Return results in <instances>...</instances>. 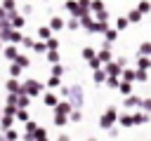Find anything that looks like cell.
Masks as SVG:
<instances>
[{"label":"cell","instance_id":"obj_1","mask_svg":"<svg viewBox=\"0 0 151 141\" xmlns=\"http://www.w3.org/2000/svg\"><path fill=\"white\" fill-rule=\"evenodd\" d=\"M2 54H5V59L12 63V61H17V56H19V52H17V47L14 45H7V47H2Z\"/></svg>","mask_w":151,"mask_h":141},{"label":"cell","instance_id":"obj_2","mask_svg":"<svg viewBox=\"0 0 151 141\" xmlns=\"http://www.w3.org/2000/svg\"><path fill=\"white\" fill-rule=\"evenodd\" d=\"M5 87H7V92H9V94H21V85H19V80H17V78H9V80L5 82Z\"/></svg>","mask_w":151,"mask_h":141},{"label":"cell","instance_id":"obj_3","mask_svg":"<svg viewBox=\"0 0 151 141\" xmlns=\"http://www.w3.org/2000/svg\"><path fill=\"white\" fill-rule=\"evenodd\" d=\"M12 122H14V118H9V115H2V120H0V127H2V134L12 129Z\"/></svg>","mask_w":151,"mask_h":141},{"label":"cell","instance_id":"obj_4","mask_svg":"<svg viewBox=\"0 0 151 141\" xmlns=\"http://www.w3.org/2000/svg\"><path fill=\"white\" fill-rule=\"evenodd\" d=\"M2 9L9 14V19L14 16V0H2Z\"/></svg>","mask_w":151,"mask_h":141},{"label":"cell","instance_id":"obj_5","mask_svg":"<svg viewBox=\"0 0 151 141\" xmlns=\"http://www.w3.org/2000/svg\"><path fill=\"white\" fill-rule=\"evenodd\" d=\"M9 26H12V28H21V26H24V16H17V14H14Z\"/></svg>","mask_w":151,"mask_h":141},{"label":"cell","instance_id":"obj_6","mask_svg":"<svg viewBox=\"0 0 151 141\" xmlns=\"http://www.w3.org/2000/svg\"><path fill=\"white\" fill-rule=\"evenodd\" d=\"M9 73H12V78L21 75V66H19V63H9Z\"/></svg>","mask_w":151,"mask_h":141},{"label":"cell","instance_id":"obj_7","mask_svg":"<svg viewBox=\"0 0 151 141\" xmlns=\"http://www.w3.org/2000/svg\"><path fill=\"white\" fill-rule=\"evenodd\" d=\"M17 106H21V110H24V106H28V99H26V94H19V101H17Z\"/></svg>","mask_w":151,"mask_h":141},{"label":"cell","instance_id":"obj_8","mask_svg":"<svg viewBox=\"0 0 151 141\" xmlns=\"http://www.w3.org/2000/svg\"><path fill=\"white\" fill-rule=\"evenodd\" d=\"M12 63H19V66H21V68H24V66H26V63H28V59H26V56H21V54H19V56H17V61H12Z\"/></svg>","mask_w":151,"mask_h":141},{"label":"cell","instance_id":"obj_9","mask_svg":"<svg viewBox=\"0 0 151 141\" xmlns=\"http://www.w3.org/2000/svg\"><path fill=\"white\" fill-rule=\"evenodd\" d=\"M17 40H21V35H19V33L12 28V33H9V42H17Z\"/></svg>","mask_w":151,"mask_h":141},{"label":"cell","instance_id":"obj_10","mask_svg":"<svg viewBox=\"0 0 151 141\" xmlns=\"http://www.w3.org/2000/svg\"><path fill=\"white\" fill-rule=\"evenodd\" d=\"M21 42H24V47H31V45H33V40H31V38H21Z\"/></svg>","mask_w":151,"mask_h":141},{"label":"cell","instance_id":"obj_11","mask_svg":"<svg viewBox=\"0 0 151 141\" xmlns=\"http://www.w3.org/2000/svg\"><path fill=\"white\" fill-rule=\"evenodd\" d=\"M31 132H35V125H33V122H28V125H26V134H31Z\"/></svg>","mask_w":151,"mask_h":141},{"label":"cell","instance_id":"obj_12","mask_svg":"<svg viewBox=\"0 0 151 141\" xmlns=\"http://www.w3.org/2000/svg\"><path fill=\"white\" fill-rule=\"evenodd\" d=\"M17 118H19V120H26L28 115H26V110H19V113H17Z\"/></svg>","mask_w":151,"mask_h":141},{"label":"cell","instance_id":"obj_13","mask_svg":"<svg viewBox=\"0 0 151 141\" xmlns=\"http://www.w3.org/2000/svg\"><path fill=\"white\" fill-rule=\"evenodd\" d=\"M0 52H2V42H0Z\"/></svg>","mask_w":151,"mask_h":141},{"label":"cell","instance_id":"obj_14","mask_svg":"<svg viewBox=\"0 0 151 141\" xmlns=\"http://www.w3.org/2000/svg\"><path fill=\"white\" fill-rule=\"evenodd\" d=\"M0 141H5V136H0Z\"/></svg>","mask_w":151,"mask_h":141},{"label":"cell","instance_id":"obj_15","mask_svg":"<svg viewBox=\"0 0 151 141\" xmlns=\"http://www.w3.org/2000/svg\"><path fill=\"white\" fill-rule=\"evenodd\" d=\"M0 120H2V113H0Z\"/></svg>","mask_w":151,"mask_h":141}]
</instances>
